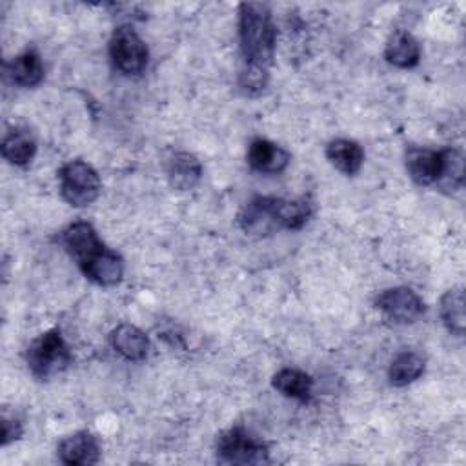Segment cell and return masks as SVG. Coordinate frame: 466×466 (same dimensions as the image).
<instances>
[{
    "instance_id": "6da1fadb",
    "label": "cell",
    "mask_w": 466,
    "mask_h": 466,
    "mask_svg": "<svg viewBox=\"0 0 466 466\" xmlns=\"http://www.w3.org/2000/svg\"><path fill=\"white\" fill-rule=\"evenodd\" d=\"M238 38L244 64L268 67L273 62L277 29L266 4L244 2L238 7Z\"/></svg>"
},
{
    "instance_id": "7a4b0ae2",
    "label": "cell",
    "mask_w": 466,
    "mask_h": 466,
    "mask_svg": "<svg viewBox=\"0 0 466 466\" xmlns=\"http://www.w3.org/2000/svg\"><path fill=\"white\" fill-rule=\"evenodd\" d=\"M25 360L31 373L46 380L62 373L73 362V355L60 329H47L27 346Z\"/></svg>"
},
{
    "instance_id": "3957f363",
    "label": "cell",
    "mask_w": 466,
    "mask_h": 466,
    "mask_svg": "<svg viewBox=\"0 0 466 466\" xmlns=\"http://www.w3.org/2000/svg\"><path fill=\"white\" fill-rule=\"evenodd\" d=\"M217 459L224 464H266L269 451L266 442L253 437L246 428L235 426L218 435Z\"/></svg>"
},
{
    "instance_id": "277c9868",
    "label": "cell",
    "mask_w": 466,
    "mask_h": 466,
    "mask_svg": "<svg viewBox=\"0 0 466 466\" xmlns=\"http://www.w3.org/2000/svg\"><path fill=\"white\" fill-rule=\"evenodd\" d=\"M58 180L62 198L75 208L89 206L100 195V177L84 160H71L64 164L58 171Z\"/></svg>"
},
{
    "instance_id": "5b68a950",
    "label": "cell",
    "mask_w": 466,
    "mask_h": 466,
    "mask_svg": "<svg viewBox=\"0 0 466 466\" xmlns=\"http://www.w3.org/2000/svg\"><path fill=\"white\" fill-rule=\"evenodd\" d=\"M113 66L126 76H138L147 66V47L131 25H118L109 40Z\"/></svg>"
},
{
    "instance_id": "8992f818",
    "label": "cell",
    "mask_w": 466,
    "mask_h": 466,
    "mask_svg": "<svg viewBox=\"0 0 466 466\" xmlns=\"http://www.w3.org/2000/svg\"><path fill=\"white\" fill-rule=\"evenodd\" d=\"M375 306L384 317L395 324H411L424 315V300L410 288L397 286L380 291L375 299Z\"/></svg>"
},
{
    "instance_id": "52a82bcc",
    "label": "cell",
    "mask_w": 466,
    "mask_h": 466,
    "mask_svg": "<svg viewBox=\"0 0 466 466\" xmlns=\"http://www.w3.org/2000/svg\"><path fill=\"white\" fill-rule=\"evenodd\" d=\"M238 226L242 231L249 237H268L275 233L279 228L275 208H273V197H255L249 202L242 206L238 211Z\"/></svg>"
},
{
    "instance_id": "ba28073f",
    "label": "cell",
    "mask_w": 466,
    "mask_h": 466,
    "mask_svg": "<svg viewBox=\"0 0 466 466\" xmlns=\"http://www.w3.org/2000/svg\"><path fill=\"white\" fill-rule=\"evenodd\" d=\"M60 242L66 248V251L76 260L78 266H82L84 262L98 255L102 249H106L95 228L84 220L69 224L60 235Z\"/></svg>"
},
{
    "instance_id": "9c48e42d",
    "label": "cell",
    "mask_w": 466,
    "mask_h": 466,
    "mask_svg": "<svg viewBox=\"0 0 466 466\" xmlns=\"http://www.w3.org/2000/svg\"><path fill=\"white\" fill-rule=\"evenodd\" d=\"M58 457L69 466H91L100 459V446L89 431H76L58 444Z\"/></svg>"
},
{
    "instance_id": "30bf717a",
    "label": "cell",
    "mask_w": 466,
    "mask_h": 466,
    "mask_svg": "<svg viewBox=\"0 0 466 466\" xmlns=\"http://www.w3.org/2000/svg\"><path fill=\"white\" fill-rule=\"evenodd\" d=\"M406 169L419 186H431L437 182L442 167V151L411 146L404 155Z\"/></svg>"
},
{
    "instance_id": "8fae6325",
    "label": "cell",
    "mask_w": 466,
    "mask_h": 466,
    "mask_svg": "<svg viewBox=\"0 0 466 466\" xmlns=\"http://www.w3.org/2000/svg\"><path fill=\"white\" fill-rule=\"evenodd\" d=\"M289 153L268 138H255L248 147V164L260 173L277 175L289 164Z\"/></svg>"
},
{
    "instance_id": "7c38bea8",
    "label": "cell",
    "mask_w": 466,
    "mask_h": 466,
    "mask_svg": "<svg viewBox=\"0 0 466 466\" xmlns=\"http://www.w3.org/2000/svg\"><path fill=\"white\" fill-rule=\"evenodd\" d=\"M82 273L95 284L109 288L116 286L124 277V260L111 249H102L98 255L78 266Z\"/></svg>"
},
{
    "instance_id": "4fadbf2b",
    "label": "cell",
    "mask_w": 466,
    "mask_h": 466,
    "mask_svg": "<svg viewBox=\"0 0 466 466\" xmlns=\"http://www.w3.org/2000/svg\"><path fill=\"white\" fill-rule=\"evenodd\" d=\"M384 58L400 69L415 67L420 60V46L415 36L404 29L393 31L384 47Z\"/></svg>"
},
{
    "instance_id": "5bb4252c",
    "label": "cell",
    "mask_w": 466,
    "mask_h": 466,
    "mask_svg": "<svg viewBox=\"0 0 466 466\" xmlns=\"http://www.w3.org/2000/svg\"><path fill=\"white\" fill-rule=\"evenodd\" d=\"M5 73L20 87H35L44 80V64L35 49H25L5 64Z\"/></svg>"
},
{
    "instance_id": "9a60e30c",
    "label": "cell",
    "mask_w": 466,
    "mask_h": 466,
    "mask_svg": "<svg viewBox=\"0 0 466 466\" xmlns=\"http://www.w3.org/2000/svg\"><path fill=\"white\" fill-rule=\"evenodd\" d=\"M202 177V166L193 153L178 151L167 162V180L178 191L193 189Z\"/></svg>"
},
{
    "instance_id": "2e32d148",
    "label": "cell",
    "mask_w": 466,
    "mask_h": 466,
    "mask_svg": "<svg viewBox=\"0 0 466 466\" xmlns=\"http://www.w3.org/2000/svg\"><path fill=\"white\" fill-rule=\"evenodd\" d=\"M111 346L127 360H144L149 351V339L140 328L120 324L111 331Z\"/></svg>"
},
{
    "instance_id": "e0dca14e",
    "label": "cell",
    "mask_w": 466,
    "mask_h": 466,
    "mask_svg": "<svg viewBox=\"0 0 466 466\" xmlns=\"http://www.w3.org/2000/svg\"><path fill=\"white\" fill-rule=\"evenodd\" d=\"M36 153V140L29 129L15 127L2 140V157L18 167L27 166Z\"/></svg>"
},
{
    "instance_id": "ac0fdd59",
    "label": "cell",
    "mask_w": 466,
    "mask_h": 466,
    "mask_svg": "<svg viewBox=\"0 0 466 466\" xmlns=\"http://www.w3.org/2000/svg\"><path fill=\"white\" fill-rule=\"evenodd\" d=\"M326 157L340 173L344 175H355L362 162H364V151L359 146V142L350 138H335L326 146Z\"/></svg>"
},
{
    "instance_id": "d6986e66",
    "label": "cell",
    "mask_w": 466,
    "mask_h": 466,
    "mask_svg": "<svg viewBox=\"0 0 466 466\" xmlns=\"http://www.w3.org/2000/svg\"><path fill=\"white\" fill-rule=\"evenodd\" d=\"M273 388L277 391H280L284 397L306 402L311 397V390H313V379L297 368H284L280 371H277L273 375L271 380Z\"/></svg>"
},
{
    "instance_id": "ffe728a7",
    "label": "cell",
    "mask_w": 466,
    "mask_h": 466,
    "mask_svg": "<svg viewBox=\"0 0 466 466\" xmlns=\"http://www.w3.org/2000/svg\"><path fill=\"white\" fill-rule=\"evenodd\" d=\"M275 217L280 229H300L311 217V204L308 198H280L273 197Z\"/></svg>"
},
{
    "instance_id": "44dd1931",
    "label": "cell",
    "mask_w": 466,
    "mask_h": 466,
    "mask_svg": "<svg viewBox=\"0 0 466 466\" xmlns=\"http://www.w3.org/2000/svg\"><path fill=\"white\" fill-rule=\"evenodd\" d=\"M441 319L446 329L457 337L464 335V291L462 288H451L441 297L439 304Z\"/></svg>"
},
{
    "instance_id": "7402d4cb",
    "label": "cell",
    "mask_w": 466,
    "mask_h": 466,
    "mask_svg": "<svg viewBox=\"0 0 466 466\" xmlns=\"http://www.w3.org/2000/svg\"><path fill=\"white\" fill-rule=\"evenodd\" d=\"M424 373V359L415 351L399 353L388 370L390 382L393 386H406L417 380Z\"/></svg>"
},
{
    "instance_id": "603a6c76",
    "label": "cell",
    "mask_w": 466,
    "mask_h": 466,
    "mask_svg": "<svg viewBox=\"0 0 466 466\" xmlns=\"http://www.w3.org/2000/svg\"><path fill=\"white\" fill-rule=\"evenodd\" d=\"M464 184V157L457 149H442V167L435 182L442 191L453 193Z\"/></svg>"
},
{
    "instance_id": "cb8c5ba5",
    "label": "cell",
    "mask_w": 466,
    "mask_h": 466,
    "mask_svg": "<svg viewBox=\"0 0 466 466\" xmlns=\"http://www.w3.org/2000/svg\"><path fill=\"white\" fill-rule=\"evenodd\" d=\"M268 82H269L268 67L244 64V67L238 73V87L248 96L260 95L268 87Z\"/></svg>"
},
{
    "instance_id": "d4e9b609",
    "label": "cell",
    "mask_w": 466,
    "mask_h": 466,
    "mask_svg": "<svg viewBox=\"0 0 466 466\" xmlns=\"http://www.w3.org/2000/svg\"><path fill=\"white\" fill-rule=\"evenodd\" d=\"M22 435V424L16 419H9L7 415L2 417V446H7L9 442L20 439Z\"/></svg>"
}]
</instances>
